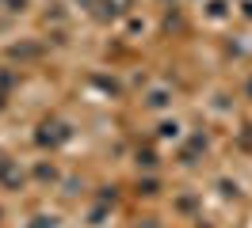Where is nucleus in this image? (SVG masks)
I'll use <instances>...</instances> for the list:
<instances>
[{"label": "nucleus", "instance_id": "obj_9", "mask_svg": "<svg viewBox=\"0 0 252 228\" xmlns=\"http://www.w3.org/2000/svg\"><path fill=\"white\" fill-rule=\"evenodd\" d=\"M160 137H180V126H176V122H164V126H160Z\"/></svg>", "mask_w": 252, "mask_h": 228}, {"label": "nucleus", "instance_id": "obj_12", "mask_svg": "<svg viewBox=\"0 0 252 228\" xmlns=\"http://www.w3.org/2000/svg\"><path fill=\"white\" fill-rule=\"evenodd\" d=\"M241 15H245V19H252V0H241Z\"/></svg>", "mask_w": 252, "mask_h": 228}, {"label": "nucleus", "instance_id": "obj_14", "mask_svg": "<svg viewBox=\"0 0 252 228\" xmlns=\"http://www.w3.org/2000/svg\"><path fill=\"white\" fill-rule=\"evenodd\" d=\"M0 110H4V95H0Z\"/></svg>", "mask_w": 252, "mask_h": 228}, {"label": "nucleus", "instance_id": "obj_4", "mask_svg": "<svg viewBox=\"0 0 252 228\" xmlns=\"http://www.w3.org/2000/svg\"><path fill=\"white\" fill-rule=\"evenodd\" d=\"M38 53H42V46H34V42H19V46L8 50V57H16V61H31V57H38Z\"/></svg>", "mask_w": 252, "mask_h": 228}, {"label": "nucleus", "instance_id": "obj_10", "mask_svg": "<svg viewBox=\"0 0 252 228\" xmlns=\"http://www.w3.org/2000/svg\"><path fill=\"white\" fill-rule=\"evenodd\" d=\"M138 164L142 167H157V156H153V152H138Z\"/></svg>", "mask_w": 252, "mask_h": 228}, {"label": "nucleus", "instance_id": "obj_1", "mask_svg": "<svg viewBox=\"0 0 252 228\" xmlns=\"http://www.w3.org/2000/svg\"><path fill=\"white\" fill-rule=\"evenodd\" d=\"M69 137H73V129H69L65 122L54 118V122H42V126H38V137H34V141H38L42 149H58V145H65Z\"/></svg>", "mask_w": 252, "mask_h": 228}, {"label": "nucleus", "instance_id": "obj_2", "mask_svg": "<svg viewBox=\"0 0 252 228\" xmlns=\"http://www.w3.org/2000/svg\"><path fill=\"white\" fill-rule=\"evenodd\" d=\"M0 182H4V190H23L27 175H23V167H19L16 160H8V164L0 167Z\"/></svg>", "mask_w": 252, "mask_h": 228}, {"label": "nucleus", "instance_id": "obj_3", "mask_svg": "<svg viewBox=\"0 0 252 228\" xmlns=\"http://www.w3.org/2000/svg\"><path fill=\"white\" fill-rule=\"evenodd\" d=\"M103 4V19H111V15H130V8H134V0H99Z\"/></svg>", "mask_w": 252, "mask_h": 228}, {"label": "nucleus", "instance_id": "obj_13", "mask_svg": "<svg viewBox=\"0 0 252 228\" xmlns=\"http://www.w3.org/2000/svg\"><path fill=\"white\" fill-rule=\"evenodd\" d=\"M4 164H8V156H4V152H0V167H4Z\"/></svg>", "mask_w": 252, "mask_h": 228}, {"label": "nucleus", "instance_id": "obj_8", "mask_svg": "<svg viewBox=\"0 0 252 228\" xmlns=\"http://www.w3.org/2000/svg\"><path fill=\"white\" fill-rule=\"evenodd\" d=\"M34 175H38V179H42V182H58V171H54V167H46V164L38 167Z\"/></svg>", "mask_w": 252, "mask_h": 228}, {"label": "nucleus", "instance_id": "obj_11", "mask_svg": "<svg viewBox=\"0 0 252 228\" xmlns=\"http://www.w3.org/2000/svg\"><path fill=\"white\" fill-rule=\"evenodd\" d=\"M8 4V12H27V0H4Z\"/></svg>", "mask_w": 252, "mask_h": 228}, {"label": "nucleus", "instance_id": "obj_6", "mask_svg": "<svg viewBox=\"0 0 252 228\" xmlns=\"http://www.w3.org/2000/svg\"><path fill=\"white\" fill-rule=\"evenodd\" d=\"M27 228H58V217H54V213H38Z\"/></svg>", "mask_w": 252, "mask_h": 228}, {"label": "nucleus", "instance_id": "obj_7", "mask_svg": "<svg viewBox=\"0 0 252 228\" xmlns=\"http://www.w3.org/2000/svg\"><path fill=\"white\" fill-rule=\"evenodd\" d=\"M138 194H145V198H157V194H160V182H157V179H145V182H138Z\"/></svg>", "mask_w": 252, "mask_h": 228}, {"label": "nucleus", "instance_id": "obj_5", "mask_svg": "<svg viewBox=\"0 0 252 228\" xmlns=\"http://www.w3.org/2000/svg\"><path fill=\"white\" fill-rule=\"evenodd\" d=\"M145 103H149V106H157V110H160V106H168V103H172V91H168V88H153Z\"/></svg>", "mask_w": 252, "mask_h": 228}]
</instances>
